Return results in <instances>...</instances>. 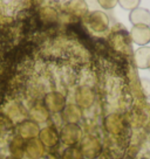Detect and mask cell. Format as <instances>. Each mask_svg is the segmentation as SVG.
Segmentation results:
<instances>
[{"mask_svg": "<svg viewBox=\"0 0 150 159\" xmlns=\"http://www.w3.org/2000/svg\"><path fill=\"white\" fill-rule=\"evenodd\" d=\"M129 20L135 26H150V12L145 8L137 7L130 12Z\"/></svg>", "mask_w": 150, "mask_h": 159, "instance_id": "obj_2", "label": "cell"}, {"mask_svg": "<svg viewBox=\"0 0 150 159\" xmlns=\"http://www.w3.org/2000/svg\"><path fill=\"white\" fill-rule=\"evenodd\" d=\"M130 36L136 45H147L150 41V27H148V26H134L130 30Z\"/></svg>", "mask_w": 150, "mask_h": 159, "instance_id": "obj_1", "label": "cell"}, {"mask_svg": "<svg viewBox=\"0 0 150 159\" xmlns=\"http://www.w3.org/2000/svg\"><path fill=\"white\" fill-rule=\"evenodd\" d=\"M119 4H120L123 8H127V10H135L140 5V1H119Z\"/></svg>", "mask_w": 150, "mask_h": 159, "instance_id": "obj_4", "label": "cell"}, {"mask_svg": "<svg viewBox=\"0 0 150 159\" xmlns=\"http://www.w3.org/2000/svg\"><path fill=\"white\" fill-rule=\"evenodd\" d=\"M135 63L140 69H150V47H142L136 50Z\"/></svg>", "mask_w": 150, "mask_h": 159, "instance_id": "obj_3", "label": "cell"}]
</instances>
